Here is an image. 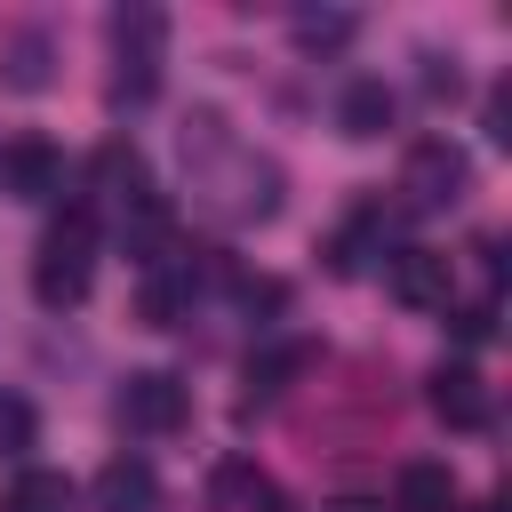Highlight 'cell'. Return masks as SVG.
Segmentation results:
<instances>
[{"label": "cell", "mask_w": 512, "mask_h": 512, "mask_svg": "<svg viewBox=\"0 0 512 512\" xmlns=\"http://www.w3.org/2000/svg\"><path fill=\"white\" fill-rule=\"evenodd\" d=\"M0 512H72V480L48 472V464H24V472L0 488Z\"/></svg>", "instance_id": "obj_13"}, {"label": "cell", "mask_w": 512, "mask_h": 512, "mask_svg": "<svg viewBox=\"0 0 512 512\" xmlns=\"http://www.w3.org/2000/svg\"><path fill=\"white\" fill-rule=\"evenodd\" d=\"M0 192H8V200H56V192H64V152H56L48 136H16V144L0 152Z\"/></svg>", "instance_id": "obj_6"}, {"label": "cell", "mask_w": 512, "mask_h": 512, "mask_svg": "<svg viewBox=\"0 0 512 512\" xmlns=\"http://www.w3.org/2000/svg\"><path fill=\"white\" fill-rule=\"evenodd\" d=\"M176 304H184V296H176V280H160V272H152V280H144V320H152V328H176Z\"/></svg>", "instance_id": "obj_18"}, {"label": "cell", "mask_w": 512, "mask_h": 512, "mask_svg": "<svg viewBox=\"0 0 512 512\" xmlns=\"http://www.w3.org/2000/svg\"><path fill=\"white\" fill-rule=\"evenodd\" d=\"M400 192H408V208H456L464 192H472V160H464V144H448V136H424L416 152H408V168H400Z\"/></svg>", "instance_id": "obj_3"}, {"label": "cell", "mask_w": 512, "mask_h": 512, "mask_svg": "<svg viewBox=\"0 0 512 512\" xmlns=\"http://www.w3.org/2000/svg\"><path fill=\"white\" fill-rule=\"evenodd\" d=\"M56 80V40L48 32H8L0 40V88L8 96H40Z\"/></svg>", "instance_id": "obj_9"}, {"label": "cell", "mask_w": 512, "mask_h": 512, "mask_svg": "<svg viewBox=\"0 0 512 512\" xmlns=\"http://www.w3.org/2000/svg\"><path fill=\"white\" fill-rule=\"evenodd\" d=\"M392 88L384 80H344V96H336V128L352 136V144H376L384 128H392Z\"/></svg>", "instance_id": "obj_10"}, {"label": "cell", "mask_w": 512, "mask_h": 512, "mask_svg": "<svg viewBox=\"0 0 512 512\" xmlns=\"http://www.w3.org/2000/svg\"><path fill=\"white\" fill-rule=\"evenodd\" d=\"M384 288H392V304H408V312H448L456 264H448L440 248H400V256L384 264Z\"/></svg>", "instance_id": "obj_5"}, {"label": "cell", "mask_w": 512, "mask_h": 512, "mask_svg": "<svg viewBox=\"0 0 512 512\" xmlns=\"http://www.w3.org/2000/svg\"><path fill=\"white\" fill-rule=\"evenodd\" d=\"M88 280H96V224H88V208H64L40 240V256H32V296L48 312H64V304L88 296Z\"/></svg>", "instance_id": "obj_1"}, {"label": "cell", "mask_w": 512, "mask_h": 512, "mask_svg": "<svg viewBox=\"0 0 512 512\" xmlns=\"http://www.w3.org/2000/svg\"><path fill=\"white\" fill-rule=\"evenodd\" d=\"M424 88H432V96H456V88H464V80H456V56H424Z\"/></svg>", "instance_id": "obj_20"}, {"label": "cell", "mask_w": 512, "mask_h": 512, "mask_svg": "<svg viewBox=\"0 0 512 512\" xmlns=\"http://www.w3.org/2000/svg\"><path fill=\"white\" fill-rule=\"evenodd\" d=\"M312 360H320V352H312L304 336H288V344H264V352H248V392H256V400H272V392H288V384H296Z\"/></svg>", "instance_id": "obj_11"}, {"label": "cell", "mask_w": 512, "mask_h": 512, "mask_svg": "<svg viewBox=\"0 0 512 512\" xmlns=\"http://www.w3.org/2000/svg\"><path fill=\"white\" fill-rule=\"evenodd\" d=\"M208 512H288V496L256 456H224L208 472Z\"/></svg>", "instance_id": "obj_7"}, {"label": "cell", "mask_w": 512, "mask_h": 512, "mask_svg": "<svg viewBox=\"0 0 512 512\" xmlns=\"http://www.w3.org/2000/svg\"><path fill=\"white\" fill-rule=\"evenodd\" d=\"M488 136H496V144H512V104H504V96H488Z\"/></svg>", "instance_id": "obj_21"}, {"label": "cell", "mask_w": 512, "mask_h": 512, "mask_svg": "<svg viewBox=\"0 0 512 512\" xmlns=\"http://www.w3.org/2000/svg\"><path fill=\"white\" fill-rule=\"evenodd\" d=\"M336 512H376V504H336Z\"/></svg>", "instance_id": "obj_22"}, {"label": "cell", "mask_w": 512, "mask_h": 512, "mask_svg": "<svg viewBox=\"0 0 512 512\" xmlns=\"http://www.w3.org/2000/svg\"><path fill=\"white\" fill-rule=\"evenodd\" d=\"M160 48H168V16L160 8H112V56H120V80H112V104H144L152 80H160Z\"/></svg>", "instance_id": "obj_2"}, {"label": "cell", "mask_w": 512, "mask_h": 512, "mask_svg": "<svg viewBox=\"0 0 512 512\" xmlns=\"http://www.w3.org/2000/svg\"><path fill=\"white\" fill-rule=\"evenodd\" d=\"M96 496H104L112 512H144V504H152V464H136V456L104 464V472H96Z\"/></svg>", "instance_id": "obj_15"}, {"label": "cell", "mask_w": 512, "mask_h": 512, "mask_svg": "<svg viewBox=\"0 0 512 512\" xmlns=\"http://www.w3.org/2000/svg\"><path fill=\"white\" fill-rule=\"evenodd\" d=\"M32 432H40V424H32V408L8 392V400H0V448H8V456H24V448H32Z\"/></svg>", "instance_id": "obj_17"}, {"label": "cell", "mask_w": 512, "mask_h": 512, "mask_svg": "<svg viewBox=\"0 0 512 512\" xmlns=\"http://www.w3.org/2000/svg\"><path fill=\"white\" fill-rule=\"evenodd\" d=\"M88 176H96V184H104V192H112L120 208L152 192V184H144V160H136V144H120V136H112V144H96V160H88Z\"/></svg>", "instance_id": "obj_14"}, {"label": "cell", "mask_w": 512, "mask_h": 512, "mask_svg": "<svg viewBox=\"0 0 512 512\" xmlns=\"http://www.w3.org/2000/svg\"><path fill=\"white\" fill-rule=\"evenodd\" d=\"M184 416H192V392H184V376H168V368H136V376L120 384V424H128V432L160 440V432H176Z\"/></svg>", "instance_id": "obj_4"}, {"label": "cell", "mask_w": 512, "mask_h": 512, "mask_svg": "<svg viewBox=\"0 0 512 512\" xmlns=\"http://www.w3.org/2000/svg\"><path fill=\"white\" fill-rule=\"evenodd\" d=\"M392 496H400V512H456V472L432 464V456H416V464H400Z\"/></svg>", "instance_id": "obj_12"}, {"label": "cell", "mask_w": 512, "mask_h": 512, "mask_svg": "<svg viewBox=\"0 0 512 512\" xmlns=\"http://www.w3.org/2000/svg\"><path fill=\"white\" fill-rule=\"evenodd\" d=\"M352 32H360V24H352L344 8H304V16H296V48H344Z\"/></svg>", "instance_id": "obj_16"}, {"label": "cell", "mask_w": 512, "mask_h": 512, "mask_svg": "<svg viewBox=\"0 0 512 512\" xmlns=\"http://www.w3.org/2000/svg\"><path fill=\"white\" fill-rule=\"evenodd\" d=\"M448 320H456L464 344H488V336H496V304H464V312H448Z\"/></svg>", "instance_id": "obj_19"}, {"label": "cell", "mask_w": 512, "mask_h": 512, "mask_svg": "<svg viewBox=\"0 0 512 512\" xmlns=\"http://www.w3.org/2000/svg\"><path fill=\"white\" fill-rule=\"evenodd\" d=\"M432 408L456 432H488V384H480V368H464V360L432 368Z\"/></svg>", "instance_id": "obj_8"}]
</instances>
